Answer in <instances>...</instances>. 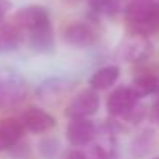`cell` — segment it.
Instances as JSON below:
<instances>
[{
	"label": "cell",
	"instance_id": "6da1fadb",
	"mask_svg": "<svg viewBox=\"0 0 159 159\" xmlns=\"http://www.w3.org/2000/svg\"><path fill=\"white\" fill-rule=\"evenodd\" d=\"M131 34L148 36L159 28V5L151 0H134L125 10Z\"/></svg>",
	"mask_w": 159,
	"mask_h": 159
},
{
	"label": "cell",
	"instance_id": "7a4b0ae2",
	"mask_svg": "<svg viewBox=\"0 0 159 159\" xmlns=\"http://www.w3.org/2000/svg\"><path fill=\"white\" fill-rule=\"evenodd\" d=\"M27 97V83L14 69H0V109L11 111L19 108Z\"/></svg>",
	"mask_w": 159,
	"mask_h": 159
},
{
	"label": "cell",
	"instance_id": "3957f363",
	"mask_svg": "<svg viewBox=\"0 0 159 159\" xmlns=\"http://www.w3.org/2000/svg\"><path fill=\"white\" fill-rule=\"evenodd\" d=\"M100 108V97L95 89H83L78 92L69 103L66 109V116L70 119H78V117H89L95 114Z\"/></svg>",
	"mask_w": 159,
	"mask_h": 159
},
{
	"label": "cell",
	"instance_id": "277c9868",
	"mask_svg": "<svg viewBox=\"0 0 159 159\" xmlns=\"http://www.w3.org/2000/svg\"><path fill=\"white\" fill-rule=\"evenodd\" d=\"M75 83L66 78H50L39 84L36 94L41 102L47 105H58L62 102L73 89Z\"/></svg>",
	"mask_w": 159,
	"mask_h": 159
},
{
	"label": "cell",
	"instance_id": "5b68a950",
	"mask_svg": "<svg viewBox=\"0 0 159 159\" xmlns=\"http://www.w3.org/2000/svg\"><path fill=\"white\" fill-rule=\"evenodd\" d=\"M13 22L22 30V31H33L36 28H41L47 24H50V16L47 8L41 7V5H28L20 8L14 17Z\"/></svg>",
	"mask_w": 159,
	"mask_h": 159
},
{
	"label": "cell",
	"instance_id": "8992f818",
	"mask_svg": "<svg viewBox=\"0 0 159 159\" xmlns=\"http://www.w3.org/2000/svg\"><path fill=\"white\" fill-rule=\"evenodd\" d=\"M95 136H97V128L94 122H91L88 117L70 119L66 129L67 142L72 147H84L91 143Z\"/></svg>",
	"mask_w": 159,
	"mask_h": 159
},
{
	"label": "cell",
	"instance_id": "52a82bcc",
	"mask_svg": "<svg viewBox=\"0 0 159 159\" xmlns=\"http://www.w3.org/2000/svg\"><path fill=\"white\" fill-rule=\"evenodd\" d=\"M150 52H151V44L145 36L131 34L119 45L117 56L120 58V61L125 62H137L145 59L150 55Z\"/></svg>",
	"mask_w": 159,
	"mask_h": 159
},
{
	"label": "cell",
	"instance_id": "ba28073f",
	"mask_svg": "<svg viewBox=\"0 0 159 159\" xmlns=\"http://www.w3.org/2000/svg\"><path fill=\"white\" fill-rule=\"evenodd\" d=\"M62 39L70 47H91L97 42L98 34L97 31L86 22H73L67 25L62 31Z\"/></svg>",
	"mask_w": 159,
	"mask_h": 159
},
{
	"label": "cell",
	"instance_id": "9c48e42d",
	"mask_svg": "<svg viewBox=\"0 0 159 159\" xmlns=\"http://www.w3.org/2000/svg\"><path fill=\"white\" fill-rule=\"evenodd\" d=\"M20 122L25 129H28L30 133H36V134L47 133L52 128H55V125H56V120L52 114H48L42 108H36V106L27 108L20 116Z\"/></svg>",
	"mask_w": 159,
	"mask_h": 159
},
{
	"label": "cell",
	"instance_id": "30bf717a",
	"mask_svg": "<svg viewBox=\"0 0 159 159\" xmlns=\"http://www.w3.org/2000/svg\"><path fill=\"white\" fill-rule=\"evenodd\" d=\"M137 94L133 91V88H119L116 89L106 102V109L114 117H123L128 114L136 105H137Z\"/></svg>",
	"mask_w": 159,
	"mask_h": 159
},
{
	"label": "cell",
	"instance_id": "8fae6325",
	"mask_svg": "<svg viewBox=\"0 0 159 159\" xmlns=\"http://www.w3.org/2000/svg\"><path fill=\"white\" fill-rule=\"evenodd\" d=\"M24 129L20 119L8 117L0 120V153L14 147L22 139Z\"/></svg>",
	"mask_w": 159,
	"mask_h": 159
},
{
	"label": "cell",
	"instance_id": "7c38bea8",
	"mask_svg": "<svg viewBox=\"0 0 159 159\" xmlns=\"http://www.w3.org/2000/svg\"><path fill=\"white\" fill-rule=\"evenodd\" d=\"M28 45L38 53H50L55 50V34L52 24L36 28L28 33Z\"/></svg>",
	"mask_w": 159,
	"mask_h": 159
},
{
	"label": "cell",
	"instance_id": "4fadbf2b",
	"mask_svg": "<svg viewBox=\"0 0 159 159\" xmlns=\"http://www.w3.org/2000/svg\"><path fill=\"white\" fill-rule=\"evenodd\" d=\"M24 41V31L11 20L0 25V53L14 52Z\"/></svg>",
	"mask_w": 159,
	"mask_h": 159
},
{
	"label": "cell",
	"instance_id": "5bb4252c",
	"mask_svg": "<svg viewBox=\"0 0 159 159\" xmlns=\"http://www.w3.org/2000/svg\"><path fill=\"white\" fill-rule=\"evenodd\" d=\"M119 75H120V69L117 66H106L94 72V75L89 80V84L95 91H103L111 88L117 81Z\"/></svg>",
	"mask_w": 159,
	"mask_h": 159
},
{
	"label": "cell",
	"instance_id": "9a60e30c",
	"mask_svg": "<svg viewBox=\"0 0 159 159\" xmlns=\"http://www.w3.org/2000/svg\"><path fill=\"white\" fill-rule=\"evenodd\" d=\"M131 88L137 94L139 98L145 97V95H150V94H157L159 78L153 73H140V75L134 76Z\"/></svg>",
	"mask_w": 159,
	"mask_h": 159
},
{
	"label": "cell",
	"instance_id": "2e32d148",
	"mask_svg": "<svg viewBox=\"0 0 159 159\" xmlns=\"http://www.w3.org/2000/svg\"><path fill=\"white\" fill-rule=\"evenodd\" d=\"M153 145H154V133L151 129H145L133 140L131 153L136 157H143L153 150Z\"/></svg>",
	"mask_w": 159,
	"mask_h": 159
},
{
	"label": "cell",
	"instance_id": "e0dca14e",
	"mask_svg": "<svg viewBox=\"0 0 159 159\" xmlns=\"http://www.w3.org/2000/svg\"><path fill=\"white\" fill-rule=\"evenodd\" d=\"M89 5L94 11L106 14H116L120 8L119 0H89Z\"/></svg>",
	"mask_w": 159,
	"mask_h": 159
},
{
	"label": "cell",
	"instance_id": "ac0fdd59",
	"mask_svg": "<svg viewBox=\"0 0 159 159\" xmlns=\"http://www.w3.org/2000/svg\"><path fill=\"white\" fill-rule=\"evenodd\" d=\"M41 148V153L44 154V156H53L55 153H56V150H58V143H56V140H53V139H45V140H42L41 142V145H39Z\"/></svg>",
	"mask_w": 159,
	"mask_h": 159
},
{
	"label": "cell",
	"instance_id": "d6986e66",
	"mask_svg": "<svg viewBox=\"0 0 159 159\" xmlns=\"http://www.w3.org/2000/svg\"><path fill=\"white\" fill-rule=\"evenodd\" d=\"M62 159H89V157L80 150H69V151H66Z\"/></svg>",
	"mask_w": 159,
	"mask_h": 159
},
{
	"label": "cell",
	"instance_id": "ffe728a7",
	"mask_svg": "<svg viewBox=\"0 0 159 159\" xmlns=\"http://www.w3.org/2000/svg\"><path fill=\"white\" fill-rule=\"evenodd\" d=\"M11 7H13V3L10 2V0H0V20H2L8 14V11L11 10Z\"/></svg>",
	"mask_w": 159,
	"mask_h": 159
},
{
	"label": "cell",
	"instance_id": "44dd1931",
	"mask_svg": "<svg viewBox=\"0 0 159 159\" xmlns=\"http://www.w3.org/2000/svg\"><path fill=\"white\" fill-rule=\"evenodd\" d=\"M67 5H78L80 2H83V0H64Z\"/></svg>",
	"mask_w": 159,
	"mask_h": 159
},
{
	"label": "cell",
	"instance_id": "7402d4cb",
	"mask_svg": "<svg viewBox=\"0 0 159 159\" xmlns=\"http://www.w3.org/2000/svg\"><path fill=\"white\" fill-rule=\"evenodd\" d=\"M153 159H159V156H157V157H153Z\"/></svg>",
	"mask_w": 159,
	"mask_h": 159
}]
</instances>
